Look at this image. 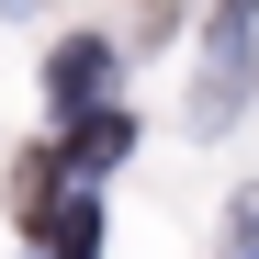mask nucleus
<instances>
[{
    "instance_id": "nucleus-5",
    "label": "nucleus",
    "mask_w": 259,
    "mask_h": 259,
    "mask_svg": "<svg viewBox=\"0 0 259 259\" xmlns=\"http://www.w3.org/2000/svg\"><path fill=\"white\" fill-rule=\"evenodd\" d=\"M248 12H259V0H214V34H226V68H237V34H248Z\"/></svg>"
},
{
    "instance_id": "nucleus-3",
    "label": "nucleus",
    "mask_w": 259,
    "mask_h": 259,
    "mask_svg": "<svg viewBox=\"0 0 259 259\" xmlns=\"http://www.w3.org/2000/svg\"><path fill=\"white\" fill-rule=\"evenodd\" d=\"M34 248H46V259H91V248H102V214H91V203H57L46 226H34Z\"/></svg>"
},
{
    "instance_id": "nucleus-2",
    "label": "nucleus",
    "mask_w": 259,
    "mask_h": 259,
    "mask_svg": "<svg viewBox=\"0 0 259 259\" xmlns=\"http://www.w3.org/2000/svg\"><path fill=\"white\" fill-rule=\"evenodd\" d=\"M124 147H136L124 113H79V124H68V169H124Z\"/></svg>"
},
{
    "instance_id": "nucleus-1",
    "label": "nucleus",
    "mask_w": 259,
    "mask_h": 259,
    "mask_svg": "<svg viewBox=\"0 0 259 259\" xmlns=\"http://www.w3.org/2000/svg\"><path fill=\"white\" fill-rule=\"evenodd\" d=\"M102 91H113V46L102 34H68V46L46 57V113L79 124V113H102Z\"/></svg>"
},
{
    "instance_id": "nucleus-6",
    "label": "nucleus",
    "mask_w": 259,
    "mask_h": 259,
    "mask_svg": "<svg viewBox=\"0 0 259 259\" xmlns=\"http://www.w3.org/2000/svg\"><path fill=\"white\" fill-rule=\"evenodd\" d=\"M12 12H23V0H12Z\"/></svg>"
},
{
    "instance_id": "nucleus-4",
    "label": "nucleus",
    "mask_w": 259,
    "mask_h": 259,
    "mask_svg": "<svg viewBox=\"0 0 259 259\" xmlns=\"http://www.w3.org/2000/svg\"><path fill=\"white\" fill-rule=\"evenodd\" d=\"M12 214H23V226H46V214H57V147H34V158L12 169Z\"/></svg>"
}]
</instances>
